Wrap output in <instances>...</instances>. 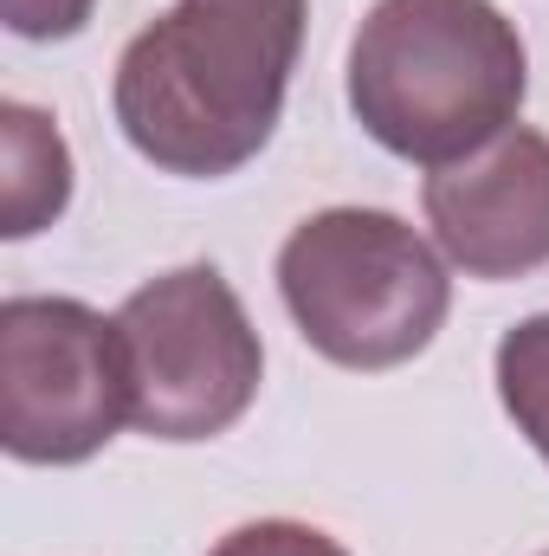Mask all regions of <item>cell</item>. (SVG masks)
<instances>
[{
  "label": "cell",
  "instance_id": "obj_1",
  "mask_svg": "<svg viewBox=\"0 0 549 556\" xmlns=\"http://www.w3.org/2000/svg\"><path fill=\"white\" fill-rule=\"evenodd\" d=\"M297 52L304 0H175L117 59V124L162 175H233L272 142Z\"/></svg>",
  "mask_w": 549,
  "mask_h": 556
},
{
  "label": "cell",
  "instance_id": "obj_2",
  "mask_svg": "<svg viewBox=\"0 0 549 556\" xmlns=\"http://www.w3.org/2000/svg\"><path fill=\"white\" fill-rule=\"evenodd\" d=\"M531 59L491 0H375L349 46V111L401 162H465L524 111Z\"/></svg>",
  "mask_w": 549,
  "mask_h": 556
},
{
  "label": "cell",
  "instance_id": "obj_3",
  "mask_svg": "<svg viewBox=\"0 0 549 556\" xmlns=\"http://www.w3.org/2000/svg\"><path fill=\"white\" fill-rule=\"evenodd\" d=\"M278 291L297 337L336 369L413 363L446 311L452 278L408 220L382 207H323L278 247Z\"/></svg>",
  "mask_w": 549,
  "mask_h": 556
},
{
  "label": "cell",
  "instance_id": "obj_4",
  "mask_svg": "<svg viewBox=\"0 0 549 556\" xmlns=\"http://www.w3.org/2000/svg\"><path fill=\"white\" fill-rule=\"evenodd\" d=\"M117 337L130 369V427L149 440H214L259 395V330L214 266L137 285L117 311Z\"/></svg>",
  "mask_w": 549,
  "mask_h": 556
},
{
  "label": "cell",
  "instance_id": "obj_5",
  "mask_svg": "<svg viewBox=\"0 0 549 556\" xmlns=\"http://www.w3.org/2000/svg\"><path fill=\"white\" fill-rule=\"evenodd\" d=\"M130 420L117 317L78 298L0 304V446L20 466H78Z\"/></svg>",
  "mask_w": 549,
  "mask_h": 556
},
{
  "label": "cell",
  "instance_id": "obj_6",
  "mask_svg": "<svg viewBox=\"0 0 549 556\" xmlns=\"http://www.w3.org/2000/svg\"><path fill=\"white\" fill-rule=\"evenodd\" d=\"M439 253L465 278H524L549 266V137L511 124L505 137L446 162L420 188Z\"/></svg>",
  "mask_w": 549,
  "mask_h": 556
},
{
  "label": "cell",
  "instance_id": "obj_7",
  "mask_svg": "<svg viewBox=\"0 0 549 556\" xmlns=\"http://www.w3.org/2000/svg\"><path fill=\"white\" fill-rule=\"evenodd\" d=\"M0 149H7V181H0V233L26 240L52 227L72 201V149L59 124L33 104H0Z\"/></svg>",
  "mask_w": 549,
  "mask_h": 556
},
{
  "label": "cell",
  "instance_id": "obj_8",
  "mask_svg": "<svg viewBox=\"0 0 549 556\" xmlns=\"http://www.w3.org/2000/svg\"><path fill=\"white\" fill-rule=\"evenodd\" d=\"M498 402L549 466V311L498 337Z\"/></svg>",
  "mask_w": 549,
  "mask_h": 556
},
{
  "label": "cell",
  "instance_id": "obj_9",
  "mask_svg": "<svg viewBox=\"0 0 549 556\" xmlns=\"http://www.w3.org/2000/svg\"><path fill=\"white\" fill-rule=\"evenodd\" d=\"M207 556H349L336 538H323L317 525H291V518H259L227 531Z\"/></svg>",
  "mask_w": 549,
  "mask_h": 556
},
{
  "label": "cell",
  "instance_id": "obj_10",
  "mask_svg": "<svg viewBox=\"0 0 549 556\" xmlns=\"http://www.w3.org/2000/svg\"><path fill=\"white\" fill-rule=\"evenodd\" d=\"M91 7L98 0H0V20L20 39H72V33H85Z\"/></svg>",
  "mask_w": 549,
  "mask_h": 556
},
{
  "label": "cell",
  "instance_id": "obj_11",
  "mask_svg": "<svg viewBox=\"0 0 549 556\" xmlns=\"http://www.w3.org/2000/svg\"><path fill=\"white\" fill-rule=\"evenodd\" d=\"M544 556H549V551H544Z\"/></svg>",
  "mask_w": 549,
  "mask_h": 556
}]
</instances>
